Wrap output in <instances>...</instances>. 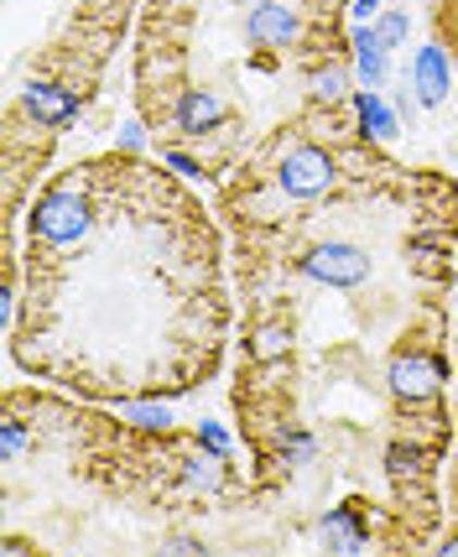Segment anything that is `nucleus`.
Masks as SVG:
<instances>
[{
  "instance_id": "obj_17",
  "label": "nucleus",
  "mask_w": 458,
  "mask_h": 557,
  "mask_svg": "<svg viewBox=\"0 0 458 557\" xmlns=\"http://www.w3.org/2000/svg\"><path fill=\"white\" fill-rule=\"evenodd\" d=\"M22 448H26V428L22 422H5V428H0V459L5 463L22 459Z\"/></svg>"
},
{
  "instance_id": "obj_26",
  "label": "nucleus",
  "mask_w": 458,
  "mask_h": 557,
  "mask_svg": "<svg viewBox=\"0 0 458 557\" xmlns=\"http://www.w3.org/2000/svg\"><path fill=\"white\" fill-rule=\"evenodd\" d=\"M448 557H458V536H448V547H443Z\"/></svg>"
},
{
  "instance_id": "obj_28",
  "label": "nucleus",
  "mask_w": 458,
  "mask_h": 557,
  "mask_svg": "<svg viewBox=\"0 0 458 557\" xmlns=\"http://www.w3.org/2000/svg\"><path fill=\"white\" fill-rule=\"evenodd\" d=\"M256 5H261V0H256Z\"/></svg>"
},
{
  "instance_id": "obj_9",
  "label": "nucleus",
  "mask_w": 458,
  "mask_h": 557,
  "mask_svg": "<svg viewBox=\"0 0 458 557\" xmlns=\"http://www.w3.org/2000/svg\"><path fill=\"white\" fill-rule=\"evenodd\" d=\"M224 99L209 95V89H188V95H177V125H183V136H209L224 125Z\"/></svg>"
},
{
  "instance_id": "obj_14",
  "label": "nucleus",
  "mask_w": 458,
  "mask_h": 557,
  "mask_svg": "<svg viewBox=\"0 0 458 557\" xmlns=\"http://www.w3.org/2000/svg\"><path fill=\"white\" fill-rule=\"evenodd\" d=\"M308 95L334 104V99L349 95V73L338 69V63H323V69H313V78H308Z\"/></svg>"
},
{
  "instance_id": "obj_4",
  "label": "nucleus",
  "mask_w": 458,
  "mask_h": 557,
  "mask_svg": "<svg viewBox=\"0 0 458 557\" xmlns=\"http://www.w3.org/2000/svg\"><path fill=\"white\" fill-rule=\"evenodd\" d=\"M302 276H313L323 287H360L364 276H370V256L349 240L313 245V250L302 256Z\"/></svg>"
},
{
  "instance_id": "obj_8",
  "label": "nucleus",
  "mask_w": 458,
  "mask_h": 557,
  "mask_svg": "<svg viewBox=\"0 0 458 557\" xmlns=\"http://www.w3.org/2000/svg\"><path fill=\"white\" fill-rule=\"evenodd\" d=\"M349 48H355V73H360L364 89H381L391 73V58H386V42H381V32L375 26H355L349 32Z\"/></svg>"
},
{
  "instance_id": "obj_12",
  "label": "nucleus",
  "mask_w": 458,
  "mask_h": 557,
  "mask_svg": "<svg viewBox=\"0 0 458 557\" xmlns=\"http://www.w3.org/2000/svg\"><path fill=\"white\" fill-rule=\"evenodd\" d=\"M121 422L141 428V433H168L172 407H162V401H121Z\"/></svg>"
},
{
  "instance_id": "obj_6",
  "label": "nucleus",
  "mask_w": 458,
  "mask_h": 557,
  "mask_svg": "<svg viewBox=\"0 0 458 557\" xmlns=\"http://www.w3.org/2000/svg\"><path fill=\"white\" fill-rule=\"evenodd\" d=\"M22 110L37 125H69L73 115H78V95H73L69 84H48V78H37V84H26Z\"/></svg>"
},
{
  "instance_id": "obj_19",
  "label": "nucleus",
  "mask_w": 458,
  "mask_h": 557,
  "mask_svg": "<svg viewBox=\"0 0 458 557\" xmlns=\"http://www.w3.org/2000/svg\"><path fill=\"white\" fill-rule=\"evenodd\" d=\"M381 22V0H349V26H375Z\"/></svg>"
},
{
  "instance_id": "obj_7",
  "label": "nucleus",
  "mask_w": 458,
  "mask_h": 557,
  "mask_svg": "<svg viewBox=\"0 0 458 557\" xmlns=\"http://www.w3.org/2000/svg\"><path fill=\"white\" fill-rule=\"evenodd\" d=\"M448 89H454V69H448V52L443 48H422L417 58H411V95H417V104H443L448 99Z\"/></svg>"
},
{
  "instance_id": "obj_10",
  "label": "nucleus",
  "mask_w": 458,
  "mask_h": 557,
  "mask_svg": "<svg viewBox=\"0 0 458 557\" xmlns=\"http://www.w3.org/2000/svg\"><path fill=\"white\" fill-rule=\"evenodd\" d=\"M355 104V115H360V136L370 141H396V131H401V115L391 110L386 99L375 95V89H364V95H349Z\"/></svg>"
},
{
  "instance_id": "obj_11",
  "label": "nucleus",
  "mask_w": 458,
  "mask_h": 557,
  "mask_svg": "<svg viewBox=\"0 0 458 557\" xmlns=\"http://www.w3.org/2000/svg\"><path fill=\"white\" fill-rule=\"evenodd\" d=\"M323 542H329L334 553H360V547H364L360 510H355V506H344V510H329V516H323Z\"/></svg>"
},
{
  "instance_id": "obj_27",
  "label": "nucleus",
  "mask_w": 458,
  "mask_h": 557,
  "mask_svg": "<svg viewBox=\"0 0 458 557\" xmlns=\"http://www.w3.org/2000/svg\"><path fill=\"white\" fill-rule=\"evenodd\" d=\"M454 250H458V240H454Z\"/></svg>"
},
{
  "instance_id": "obj_23",
  "label": "nucleus",
  "mask_w": 458,
  "mask_h": 557,
  "mask_svg": "<svg viewBox=\"0 0 458 557\" xmlns=\"http://www.w3.org/2000/svg\"><path fill=\"white\" fill-rule=\"evenodd\" d=\"M162 162H168L172 172H183V177H198V172H203L194 157H188V151H162Z\"/></svg>"
},
{
  "instance_id": "obj_16",
  "label": "nucleus",
  "mask_w": 458,
  "mask_h": 557,
  "mask_svg": "<svg viewBox=\"0 0 458 557\" xmlns=\"http://www.w3.org/2000/svg\"><path fill=\"white\" fill-rule=\"evenodd\" d=\"M188 485H219V454H209V448H203V454H198V459H188Z\"/></svg>"
},
{
  "instance_id": "obj_24",
  "label": "nucleus",
  "mask_w": 458,
  "mask_h": 557,
  "mask_svg": "<svg viewBox=\"0 0 458 557\" xmlns=\"http://www.w3.org/2000/svg\"><path fill=\"white\" fill-rule=\"evenodd\" d=\"M0 313H5V329L16 323V282H5V292H0Z\"/></svg>"
},
{
  "instance_id": "obj_15",
  "label": "nucleus",
  "mask_w": 458,
  "mask_h": 557,
  "mask_svg": "<svg viewBox=\"0 0 458 557\" xmlns=\"http://www.w3.org/2000/svg\"><path fill=\"white\" fill-rule=\"evenodd\" d=\"M375 32H381V42H386V48H401V42H407V32H411V16L407 11H381Z\"/></svg>"
},
{
  "instance_id": "obj_5",
  "label": "nucleus",
  "mask_w": 458,
  "mask_h": 557,
  "mask_svg": "<svg viewBox=\"0 0 458 557\" xmlns=\"http://www.w3.org/2000/svg\"><path fill=\"white\" fill-rule=\"evenodd\" d=\"M297 32H302V22H297V11H287L282 0H261V5L250 11V22H245V37H250L256 48H287V42H297Z\"/></svg>"
},
{
  "instance_id": "obj_3",
  "label": "nucleus",
  "mask_w": 458,
  "mask_h": 557,
  "mask_svg": "<svg viewBox=\"0 0 458 557\" xmlns=\"http://www.w3.org/2000/svg\"><path fill=\"white\" fill-rule=\"evenodd\" d=\"M443 381H448V364L437 360V355H428V349H401V355L391 360V396L407 401V407L437 401Z\"/></svg>"
},
{
  "instance_id": "obj_2",
  "label": "nucleus",
  "mask_w": 458,
  "mask_h": 557,
  "mask_svg": "<svg viewBox=\"0 0 458 557\" xmlns=\"http://www.w3.org/2000/svg\"><path fill=\"white\" fill-rule=\"evenodd\" d=\"M334 183H338V162L323 146H308V141L292 146L282 157V168H276V188L287 198H323Z\"/></svg>"
},
{
  "instance_id": "obj_22",
  "label": "nucleus",
  "mask_w": 458,
  "mask_h": 557,
  "mask_svg": "<svg viewBox=\"0 0 458 557\" xmlns=\"http://www.w3.org/2000/svg\"><path fill=\"white\" fill-rule=\"evenodd\" d=\"M121 146H125V151H146V125L141 121H125L121 125Z\"/></svg>"
},
{
  "instance_id": "obj_25",
  "label": "nucleus",
  "mask_w": 458,
  "mask_h": 557,
  "mask_svg": "<svg viewBox=\"0 0 458 557\" xmlns=\"http://www.w3.org/2000/svg\"><path fill=\"white\" fill-rule=\"evenodd\" d=\"M168 547H172V553H203V547H198L194 536H177V542H168Z\"/></svg>"
},
{
  "instance_id": "obj_20",
  "label": "nucleus",
  "mask_w": 458,
  "mask_h": 557,
  "mask_svg": "<svg viewBox=\"0 0 458 557\" xmlns=\"http://www.w3.org/2000/svg\"><path fill=\"white\" fill-rule=\"evenodd\" d=\"M282 454H287L292 463H297V459H313V437H308V433H287V437H282Z\"/></svg>"
},
{
  "instance_id": "obj_21",
  "label": "nucleus",
  "mask_w": 458,
  "mask_h": 557,
  "mask_svg": "<svg viewBox=\"0 0 458 557\" xmlns=\"http://www.w3.org/2000/svg\"><path fill=\"white\" fill-rule=\"evenodd\" d=\"M407 256L417 261V267L437 271V240H411V245H407Z\"/></svg>"
},
{
  "instance_id": "obj_13",
  "label": "nucleus",
  "mask_w": 458,
  "mask_h": 557,
  "mask_svg": "<svg viewBox=\"0 0 458 557\" xmlns=\"http://www.w3.org/2000/svg\"><path fill=\"white\" fill-rule=\"evenodd\" d=\"M287 329L282 323H261L256 334H250V360H261V364H276V360H287Z\"/></svg>"
},
{
  "instance_id": "obj_1",
  "label": "nucleus",
  "mask_w": 458,
  "mask_h": 557,
  "mask_svg": "<svg viewBox=\"0 0 458 557\" xmlns=\"http://www.w3.org/2000/svg\"><path fill=\"white\" fill-rule=\"evenodd\" d=\"M99 194H104V183H99V162L63 172L48 194L32 203V214H26L32 245H42V250H73L78 240H89Z\"/></svg>"
},
{
  "instance_id": "obj_18",
  "label": "nucleus",
  "mask_w": 458,
  "mask_h": 557,
  "mask_svg": "<svg viewBox=\"0 0 458 557\" xmlns=\"http://www.w3.org/2000/svg\"><path fill=\"white\" fill-rule=\"evenodd\" d=\"M198 448H209V454H219V459H230V433H224L219 422H203V428H198Z\"/></svg>"
}]
</instances>
